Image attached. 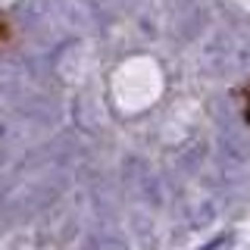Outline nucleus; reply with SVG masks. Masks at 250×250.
Listing matches in <instances>:
<instances>
[{
	"mask_svg": "<svg viewBox=\"0 0 250 250\" xmlns=\"http://www.w3.org/2000/svg\"><path fill=\"white\" fill-rule=\"evenodd\" d=\"M244 122L250 125V84H247V91H244Z\"/></svg>",
	"mask_w": 250,
	"mask_h": 250,
	"instance_id": "f03ea898",
	"label": "nucleus"
},
{
	"mask_svg": "<svg viewBox=\"0 0 250 250\" xmlns=\"http://www.w3.org/2000/svg\"><path fill=\"white\" fill-rule=\"evenodd\" d=\"M0 160H3V131H0Z\"/></svg>",
	"mask_w": 250,
	"mask_h": 250,
	"instance_id": "7ed1b4c3",
	"label": "nucleus"
},
{
	"mask_svg": "<svg viewBox=\"0 0 250 250\" xmlns=\"http://www.w3.org/2000/svg\"><path fill=\"white\" fill-rule=\"evenodd\" d=\"M231 241H234V234H219L216 241H209V244H203L200 250H225V247H231Z\"/></svg>",
	"mask_w": 250,
	"mask_h": 250,
	"instance_id": "f257e3e1",
	"label": "nucleus"
}]
</instances>
